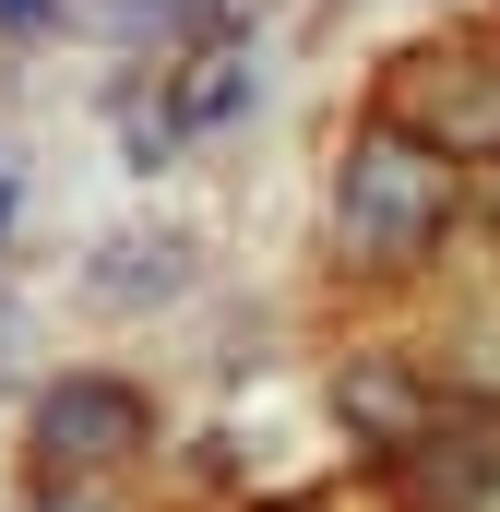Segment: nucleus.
<instances>
[{
    "label": "nucleus",
    "mask_w": 500,
    "mask_h": 512,
    "mask_svg": "<svg viewBox=\"0 0 500 512\" xmlns=\"http://www.w3.org/2000/svg\"><path fill=\"white\" fill-rule=\"evenodd\" d=\"M405 489L417 512H465L500 489V417H429L417 441H405Z\"/></svg>",
    "instance_id": "7ed1b4c3"
},
{
    "label": "nucleus",
    "mask_w": 500,
    "mask_h": 512,
    "mask_svg": "<svg viewBox=\"0 0 500 512\" xmlns=\"http://www.w3.org/2000/svg\"><path fill=\"white\" fill-rule=\"evenodd\" d=\"M0 215H12V179H0Z\"/></svg>",
    "instance_id": "9d476101"
},
{
    "label": "nucleus",
    "mask_w": 500,
    "mask_h": 512,
    "mask_svg": "<svg viewBox=\"0 0 500 512\" xmlns=\"http://www.w3.org/2000/svg\"><path fill=\"white\" fill-rule=\"evenodd\" d=\"M0 24H48V0H0Z\"/></svg>",
    "instance_id": "6e6552de"
},
{
    "label": "nucleus",
    "mask_w": 500,
    "mask_h": 512,
    "mask_svg": "<svg viewBox=\"0 0 500 512\" xmlns=\"http://www.w3.org/2000/svg\"><path fill=\"white\" fill-rule=\"evenodd\" d=\"M346 417H358V429H370V441H393V453H405V441H417V429H429V393L405 382V370H393V358H358V370H346Z\"/></svg>",
    "instance_id": "39448f33"
},
{
    "label": "nucleus",
    "mask_w": 500,
    "mask_h": 512,
    "mask_svg": "<svg viewBox=\"0 0 500 512\" xmlns=\"http://www.w3.org/2000/svg\"><path fill=\"white\" fill-rule=\"evenodd\" d=\"M96 286H108V298H167V286H179V239H155V251L131 239V251H108Z\"/></svg>",
    "instance_id": "423d86ee"
},
{
    "label": "nucleus",
    "mask_w": 500,
    "mask_h": 512,
    "mask_svg": "<svg viewBox=\"0 0 500 512\" xmlns=\"http://www.w3.org/2000/svg\"><path fill=\"white\" fill-rule=\"evenodd\" d=\"M441 215H453V155L441 143H417V131H370L358 155H346V191H334V239L358 262H417L441 239Z\"/></svg>",
    "instance_id": "f257e3e1"
},
{
    "label": "nucleus",
    "mask_w": 500,
    "mask_h": 512,
    "mask_svg": "<svg viewBox=\"0 0 500 512\" xmlns=\"http://www.w3.org/2000/svg\"><path fill=\"white\" fill-rule=\"evenodd\" d=\"M48 512H96V501H60V489H48Z\"/></svg>",
    "instance_id": "1a4fd4ad"
},
{
    "label": "nucleus",
    "mask_w": 500,
    "mask_h": 512,
    "mask_svg": "<svg viewBox=\"0 0 500 512\" xmlns=\"http://www.w3.org/2000/svg\"><path fill=\"white\" fill-rule=\"evenodd\" d=\"M36 441H48V465H72V477L131 465V453H143V393L131 382H60L36 405Z\"/></svg>",
    "instance_id": "f03ea898"
},
{
    "label": "nucleus",
    "mask_w": 500,
    "mask_h": 512,
    "mask_svg": "<svg viewBox=\"0 0 500 512\" xmlns=\"http://www.w3.org/2000/svg\"><path fill=\"white\" fill-rule=\"evenodd\" d=\"M239 96H250V60H227V48H215V60H203V84L179 96V120H227Z\"/></svg>",
    "instance_id": "0eeeda50"
},
{
    "label": "nucleus",
    "mask_w": 500,
    "mask_h": 512,
    "mask_svg": "<svg viewBox=\"0 0 500 512\" xmlns=\"http://www.w3.org/2000/svg\"><path fill=\"white\" fill-rule=\"evenodd\" d=\"M417 143H441L453 167H489V155H500V72H489V60H453V72L429 84Z\"/></svg>",
    "instance_id": "20e7f679"
}]
</instances>
